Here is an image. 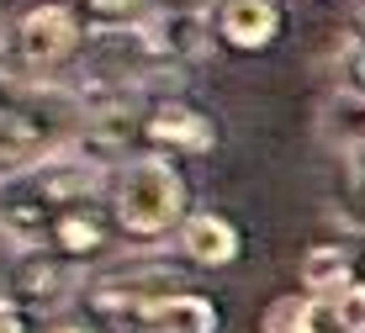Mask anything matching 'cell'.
Segmentation results:
<instances>
[{
	"mask_svg": "<svg viewBox=\"0 0 365 333\" xmlns=\"http://www.w3.org/2000/svg\"><path fill=\"white\" fill-rule=\"evenodd\" d=\"M360 27H365V0H360Z\"/></svg>",
	"mask_w": 365,
	"mask_h": 333,
	"instance_id": "7402d4cb",
	"label": "cell"
},
{
	"mask_svg": "<svg viewBox=\"0 0 365 333\" xmlns=\"http://www.w3.org/2000/svg\"><path fill=\"white\" fill-rule=\"evenodd\" d=\"M281 0H212V27L217 43H228L233 53H265L281 37Z\"/></svg>",
	"mask_w": 365,
	"mask_h": 333,
	"instance_id": "ba28073f",
	"label": "cell"
},
{
	"mask_svg": "<svg viewBox=\"0 0 365 333\" xmlns=\"http://www.w3.org/2000/svg\"><path fill=\"white\" fill-rule=\"evenodd\" d=\"M344 159H349V175H355V180L365 185V127L355 138H349V148H344Z\"/></svg>",
	"mask_w": 365,
	"mask_h": 333,
	"instance_id": "d6986e66",
	"label": "cell"
},
{
	"mask_svg": "<svg viewBox=\"0 0 365 333\" xmlns=\"http://www.w3.org/2000/svg\"><path fill=\"white\" fill-rule=\"evenodd\" d=\"M180 249L191 265H207V270H222V265L238 260V227L222 212H191L180 222Z\"/></svg>",
	"mask_w": 365,
	"mask_h": 333,
	"instance_id": "9c48e42d",
	"label": "cell"
},
{
	"mask_svg": "<svg viewBox=\"0 0 365 333\" xmlns=\"http://www.w3.org/2000/svg\"><path fill=\"white\" fill-rule=\"evenodd\" d=\"M334 80H339V91H344L349 101H360V106H365V37H349V43L339 48Z\"/></svg>",
	"mask_w": 365,
	"mask_h": 333,
	"instance_id": "e0dca14e",
	"label": "cell"
},
{
	"mask_svg": "<svg viewBox=\"0 0 365 333\" xmlns=\"http://www.w3.org/2000/svg\"><path fill=\"white\" fill-rule=\"evenodd\" d=\"M80 48H85L80 11L64 6V0H37V6H27L11 21L6 43H0V80H11V85L37 80L43 85L48 74L64 58H74Z\"/></svg>",
	"mask_w": 365,
	"mask_h": 333,
	"instance_id": "3957f363",
	"label": "cell"
},
{
	"mask_svg": "<svg viewBox=\"0 0 365 333\" xmlns=\"http://www.w3.org/2000/svg\"><path fill=\"white\" fill-rule=\"evenodd\" d=\"M111 217H117V233H128L138 243L165 238L191 217L185 212V180L170 153L143 148L117 164V175H111Z\"/></svg>",
	"mask_w": 365,
	"mask_h": 333,
	"instance_id": "7a4b0ae2",
	"label": "cell"
},
{
	"mask_svg": "<svg viewBox=\"0 0 365 333\" xmlns=\"http://www.w3.org/2000/svg\"><path fill=\"white\" fill-rule=\"evenodd\" d=\"M111 227H117V217L111 212H101V207H91V201H80L64 222L53 227V238H48V249H58L64 260H91V254H101L111 243Z\"/></svg>",
	"mask_w": 365,
	"mask_h": 333,
	"instance_id": "8fae6325",
	"label": "cell"
},
{
	"mask_svg": "<svg viewBox=\"0 0 365 333\" xmlns=\"http://www.w3.org/2000/svg\"><path fill=\"white\" fill-rule=\"evenodd\" d=\"M154 53L165 58V69H185V63H201L217 43V27H212L207 11H185V6H154V16L143 21Z\"/></svg>",
	"mask_w": 365,
	"mask_h": 333,
	"instance_id": "8992f818",
	"label": "cell"
},
{
	"mask_svg": "<svg viewBox=\"0 0 365 333\" xmlns=\"http://www.w3.org/2000/svg\"><path fill=\"white\" fill-rule=\"evenodd\" d=\"M43 153H48L43 122H37L32 111H21V106H0V175L43 159Z\"/></svg>",
	"mask_w": 365,
	"mask_h": 333,
	"instance_id": "7c38bea8",
	"label": "cell"
},
{
	"mask_svg": "<svg viewBox=\"0 0 365 333\" xmlns=\"http://www.w3.org/2000/svg\"><path fill=\"white\" fill-rule=\"evenodd\" d=\"M365 333V286H349L339 297H312V333Z\"/></svg>",
	"mask_w": 365,
	"mask_h": 333,
	"instance_id": "5bb4252c",
	"label": "cell"
},
{
	"mask_svg": "<svg viewBox=\"0 0 365 333\" xmlns=\"http://www.w3.org/2000/svg\"><path fill=\"white\" fill-rule=\"evenodd\" d=\"M0 333H21V307L11 297H0Z\"/></svg>",
	"mask_w": 365,
	"mask_h": 333,
	"instance_id": "ffe728a7",
	"label": "cell"
},
{
	"mask_svg": "<svg viewBox=\"0 0 365 333\" xmlns=\"http://www.w3.org/2000/svg\"><path fill=\"white\" fill-rule=\"evenodd\" d=\"M11 291L32 307V312L53 317L74 307V291H80V265L64 260L58 249H21L16 254V275H11Z\"/></svg>",
	"mask_w": 365,
	"mask_h": 333,
	"instance_id": "5b68a950",
	"label": "cell"
},
{
	"mask_svg": "<svg viewBox=\"0 0 365 333\" xmlns=\"http://www.w3.org/2000/svg\"><path fill=\"white\" fill-rule=\"evenodd\" d=\"M143 138L159 153H212L217 148V127L207 111H196L191 101H154L143 111Z\"/></svg>",
	"mask_w": 365,
	"mask_h": 333,
	"instance_id": "52a82bcc",
	"label": "cell"
},
{
	"mask_svg": "<svg viewBox=\"0 0 365 333\" xmlns=\"http://www.w3.org/2000/svg\"><path fill=\"white\" fill-rule=\"evenodd\" d=\"M138 323L148 333H217V307L207 297H191V291H170V297L148 302Z\"/></svg>",
	"mask_w": 365,
	"mask_h": 333,
	"instance_id": "30bf717a",
	"label": "cell"
},
{
	"mask_svg": "<svg viewBox=\"0 0 365 333\" xmlns=\"http://www.w3.org/2000/svg\"><path fill=\"white\" fill-rule=\"evenodd\" d=\"M302 286L312 291V297H339V291L355 286V260H349V249H339V243H312L307 254H302Z\"/></svg>",
	"mask_w": 365,
	"mask_h": 333,
	"instance_id": "4fadbf2b",
	"label": "cell"
},
{
	"mask_svg": "<svg viewBox=\"0 0 365 333\" xmlns=\"http://www.w3.org/2000/svg\"><path fill=\"white\" fill-rule=\"evenodd\" d=\"M159 0H80V16L91 21V32L101 27H143L154 16Z\"/></svg>",
	"mask_w": 365,
	"mask_h": 333,
	"instance_id": "9a60e30c",
	"label": "cell"
},
{
	"mask_svg": "<svg viewBox=\"0 0 365 333\" xmlns=\"http://www.w3.org/2000/svg\"><path fill=\"white\" fill-rule=\"evenodd\" d=\"M159 6H185V11H207L212 0H159Z\"/></svg>",
	"mask_w": 365,
	"mask_h": 333,
	"instance_id": "44dd1931",
	"label": "cell"
},
{
	"mask_svg": "<svg viewBox=\"0 0 365 333\" xmlns=\"http://www.w3.org/2000/svg\"><path fill=\"white\" fill-rule=\"evenodd\" d=\"M259 333H312V297H275L259 317Z\"/></svg>",
	"mask_w": 365,
	"mask_h": 333,
	"instance_id": "2e32d148",
	"label": "cell"
},
{
	"mask_svg": "<svg viewBox=\"0 0 365 333\" xmlns=\"http://www.w3.org/2000/svg\"><path fill=\"white\" fill-rule=\"evenodd\" d=\"M43 323H48V333H101V328H96V317L85 312L80 302L64 307V312H53V317H43Z\"/></svg>",
	"mask_w": 365,
	"mask_h": 333,
	"instance_id": "ac0fdd59",
	"label": "cell"
},
{
	"mask_svg": "<svg viewBox=\"0 0 365 333\" xmlns=\"http://www.w3.org/2000/svg\"><path fill=\"white\" fill-rule=\"evenodd\" d=\"M106 159H96L85 143L48 148L43 159L21 164V170L0 175V233L16 249H48L53 227L96 196Z\"/></svg>",
	"mask_w": 365,
	"mask_h": 333,
	"instance_id": "6da1fadb",
	"label": "cell"
},
{
	"mask_svg": "<svg viewBox=\"0 0 365 333\" xmlns=\"http://www.w3.org/2000/svg\"><path fill=\"white\" fill-rule=\"evenodd\" d=\"M170 291H180V270L165 260H148V254H138V260H122L111 265V270H101L91 280V291H85V302L96 307V312H143L148 302L170 297Z\"/></svg>",
	"mask_w": 365,
	"mask_h": 333,
	"instance_id": "277c9868",
	"label": "cell"
}]
</instances>
